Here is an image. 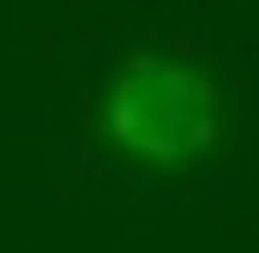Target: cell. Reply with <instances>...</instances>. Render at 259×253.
<instances>
[{
  "mask_svg": "<svg viewBox=\"0 0 259 253\" xmlns=\"http://www.w3.org/2000/svg\"><path fill=\"white\" fill-rule=\"evenodd\" d=\"M101 126L139 164H158V171L190 164L222 133V95L196 63L164 57V51H133L108 82Z\"/></svg>",
  "mask_w": 259,
  "mask_h": 253,
  "instance_id": "6da1fadb",
  "label": "cell"
}]
</instances>
